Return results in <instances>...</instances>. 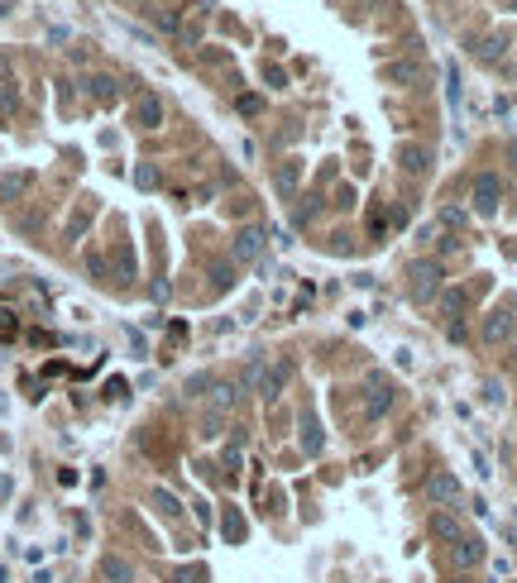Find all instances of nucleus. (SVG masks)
Listing matches in <instances>:
<instances>
[{
  "label": "nucleus",
  "instance_id": "obj_1",
  "mask_svg": "<svg viewBox=\"0 0 517 583\" xmlns=\"http://www.w3.org/2000/svg\"><path fill=\"white\" fill-rule=\"evenodd\" d=\"M441 278H445V268L436 258H412L407 263V296L412 301H431L441 292Z\"/></svg>",
  "mask_w": 517,
  "mask_h": 583
},
{
  "label": "nucleus",
  "instance_id": "obj_2",
  "mask_svg": "<svg viewBox=\"0 0 517 583\" xmlns=\"http://www.w3.org/2000/svg\"><path fill=\"white\" fill-rule=\"evenodd\" d=\"M283 378H288V369H283V364H278V369H268L263 359H254V364L245 369V382L254 387L263 402H278V397H283Z\"/></svg>",
  "mask_w": 517,
  "mask_h": 583
},
{
  "label": "nucleus",
  "instance_id": "obj_3",
  "mask_svg": "<svg viewBox=\"0 0 517 583\" xmlns=\"http://www.w3.org/2000/svg\"><path fill=\"white\" fill-rule=\"evenodd\" d=\"M450 564L465 574V569H479L484 564V541L479 536H460V541L450 545Z\"/></svg>",
  "mask_w": 517,
  "mask_h": 583
},
{
  "label": "nucleus",
  "instance_id": "obj_4",
  "mask_svg": "<svg viewBox=\"0 0 517 583\" xmlns=\"http://www.w3.org/2000/svg\"><path fill=\"white\" fill-rule=\"evenodd\" d=\"M134 125L139 129H158L163 125V101H158L154 91H139V96H134Z\"/></svg>",
  "mask_w": 517,
  "mask_h": 583
},
{
  "label": "nucleus",
  "instance_id": "obj_5",
  "mask_svg": "<svg viewBox=\"0 0 517 583\" xmlns=\"http://www.w3.org/2000/svg\"><path fill=\"white\" fill-rule=\"evenodd\" d=\"M498 196H503V182H498L493 172H484V177L474 182V210H479V215H493V210H498Z\"/></svg>",
  "mask_w": 517,
  "mask_h": 583
},
{
  "label": "nucleus",
  "instance_id": "obj_6",
  "mask_svg": "<svg viewBox=\"0 0 517 583\" xmlns=\"http://www.w3.org/2000/svg\"><path fill=\"white\" fill-rule=\"evenodd\" d=\"M86 91H91V101H101V105H115V101H120V82H115L110 72L86 77Z\"/></svg>",
  "mask_w": 517,
  "mask_h": 583
},
{
  "label": "nucleus",
  "instance_id": "obj_7",
  "mask_svg": "<svg viewBox=\"0 0 517 583\" xmlns=\"http://www.w3.org/2000/svg\"><path fill=\"white\" fill-rule=\"evenodd\" d=\"M29 187H34V172H0V201H5V206L19 201Z\"/></svg>",
  "mask_w": 517,
  "mask_h": 583
},
{
  "label": "nucleus",
  "instance_id": "obj_8",
  "mask_svg": "<svg viewBox=\"0 0 517 583\" xmlns=\"http://www.w3.org/2000/svg\"><path fill=\"white\" fill-rule=\"evenodd\" d=\"M369 392H374V397L364 402V412H369V421H379L388 407H393V387H388V378H369Z\"/></svg>",
  "mask_w": 517,
  "mask_h": 583
},
{
  "label": "nucleus",
  "instance_id": "obj_9",
  "mask_svg": "<svg viewBox=\"0 0 517 583\" xmlns=\"http://www.w3.org/2000/svg\"><path fill=\"white\" fill-rule=\"evenodd\" d=\"M427 498L431 502H455L460 498V478H455V473H431L427 478Z\"/></svg>",
  "mask_w": 517,
  "mask_h": 583
},
{
  "label": "nucleus",
  "instance_id": "obj_10",
  "mask_svg": "<svg viewBox=\"0 0 517 583\" xmlns=\"http://www.w3.org/2000/svg\"><path fill=\"white\" fill-rule=\"evenodd\" d=\"M258 253H263V230H240V235H235V258H240V263H254Z\"/></svg>",
  "mask_w": 517,
  "mask_h": 583
},
{
  "label": "nucleus",
  "instance_id": "obj_11",
  "mask_svg": "<svg viewBox=\"0 0 517 583\" xmlns=\"http://www.w3.org/2000/svg\"><path fill=\"white\" fill-rule=\"evenodd\" d=\"M513 335V311H493L489 321H484V344H498V339H508Z\"/></svg>",
  "mask_w": 517,
  "mask_h": 583
},
{
  "label": "nucleus",
  "instance_id": "obj_12",
  "mask_svg": "<svg viewBox=\"0 0 517 583\" xmlns=\"http://www.w3.org/2000/svg\"><path fill=\"white\" fill-rule=\"evenodd\" d=\"M91 215H96V201H91V196H82V201H77V210H72V220H67V230H63V235H67V239H82V230H86V225H91Z\"/></svg>",
  "mask_w": 517,
  "mask_h": 583
},
{
  "label": "nucleus",
  "instance_id": "obj_13",
  "mask_svg": "<svg viewBox=\"0 0 517 583\" xmlns=\"http://www.w3.org/2000/svg\"><path fill=\"white\" fill-rule=\"evenodd\" d=\"M101 579L106 583H134V569H129L120 555H106V559H101Z\"/></svg>",
  "mask_w": 517,
  "mask_h": 583
},
{
  "label": "nucleus",
  "instance_id": "obj_14",
  "mask_svg": "<svg viewBox=\"0 0 517 583\" xmlns=\"http://www.w3.org/2000/svg\"><path fill=\"white\" fill-rule=\"evenodd\" d=\"M431 536H441V541H460V536H465V531H460V516L436 512V516H431Z\"/></svg>",
  "mask_w": 517,
  "mask_h": 583
},
{
  "label": "nucleus",
  "instance_id": "obj_15",
  "mask_svg": "<svg viewBox=\"0 0 517 583\" xmlns=\"http://www.w3.org/2000/svg\"><path fill=\"white\" fill-rule=\"evenodd\" d=\"M465 306H470V292H465V287H450L445 296H441V311H445L450 321H460V316H465Z\"/></svg>",
  "mask_w": 517,
  "mask_h": 583
},
{
  "label": "nucleus",
  "instance_id": "obj_16",
  "mask_svg": "<svg viewBox=\"0 0 517 583\" xmlns=\"http://www.w3.org/2000/svg\"><path fill=\"white\" fill-rule=\"evenodd\" d=\"M302 450H306V455H321V425H316L311 412L302 416Z\"/></svg>",
  "mask_w": 517,
  "mask_h": 583
},
{
  "label": "nucleus",
  "instance_id": "obj_17",
  "mask_svg": "<svg viewBox=\"0 0 517 583\" xmlns=\"http://www.w3.org/2000/svg\"><path fill=\"white\" fill-rule=\"evenodd\" d=\"M19 110V91H15V77H5L0 82V120H10Z\"/></svg>",
  "mask_w": 517,
  "mask_h": 583
},
{
  "label": "nucleus",
  "instance_id": "obj_18",
  "mask_svg": "<svg viewBox=\"0 0 517 583\" xmlns=\"http://www.w3.org/2000/svg\"><path fill=\"white\" fill-rule=\"evenodd\" d=\"M235 402H240V387H230V382H215L211 387V407L215 412H230Z\"/></svg>",
  "mask_w": 517,
  "mask_h": 583
},
{
  "label": "nucleus",
  "instance_id": "obj_19",
  "mask_svg": "<svg viewBox=\"0 0 517 583\" xmlns=\"http://www.w3.org/2000/svg\"><path fill=\"white\" fill-rule=\"evenodd\" d=\"M397 158H402V172H412V177H417V172H427V149H417V144H412V149H402Z\"/></svg>",
  "mask_w": 517,
  "mask_h": 583
},
{
  "label": "nucleus",
  "instance_id": "obj_20",
  "mask_svg": "<svg viewBox=\"0 0 517 583\" xmlns=\"http://www.w3.org/2000/svg\"><path fill=\"white\" fill-rule=\"evenodd\" d=\"M503 48H508V39H503V34H493V39H479L474 53H479L484 62H498V58H503Z\"/></svg>",
  "mask_w": 517,
  "mask_h": 583
},
{
  "label": "nucleus",
  "instance_id": "obj_21",
  "mask_svg": "<svg viewBox=\"0 0 517 583\" xmlns=\"http://www.w3.org/2000/svg\"><path fill=\"white\" fill-rule=\"evenodd\" d=\"M211 287L215 292H230V287H235V268H230V263H215V268H211Z\"/></svg>",
  "mask_w": 517,
  "mask_h": 583
},
{
  "label": "nucleus",
  "instance_id": "obj_22",
  "mask_svg": "<svg viewBox=\"0 0 517 583\" xmlns=\"http://www.w3.org/2000/svg\"><path fill=\"white\" fill-rule=\"evenodd\" d=\"M154 507H158V512H163V516H177V512H182V502L172 498L168 488H154Z\"/></svg>",
  "mask_w": 517,
  "mask_h": 583
},
{
  "label": "nucleus",
  "instance_id": "obj_23",
  "mask_svg": "<svg viewBox=\"0 0 517 583\" xmlns=\"http://www.w3.org/2000/svg\"><path fill=\"white\" fill-rule=\"evenodd\" d=\"M484 402H489V407H503V382H498V378L484 382Z\"/></svg>",
  "mask_w": 517,
  "mask_h": 583
},
{
  "label": "nucleus",
  "instance_id": "obj_24",
  "mask_svg": "<svg viewBox=\"0 0 517 583\" xmlns=\"http://www.w3.org/2000/svg\"><path fill=\"white\" fill-rule=\"evenodd\" d=\"M134 182H139V187L149 192V187H158V172H154L149 163H139V167H134Z\"/></svg>",
  "mask_w": 517,
  "mask_h": 583
},
{
  "label": "nucleus",
  "instance_id": "obj_25",
  "mask_svg": "<svg viewBox=\"0 0 517 583\" xmlns=\"http://www.w3.org/2000/svg\"><path fill=\"white\" fill-rule=\"evenodd\" d=\"M225 536H230V541H240V536H245V521H240V516H235V512H230V516H225Z\"/></svg>",
  "mask_w": 517,
  "mask_h": 583
},
{
  "label": "nucleus",
  "instance_id": "obj_26",
  "mask_svg": "<svg viewBox=\"0 0 517 583\" xmlns=\"http://www.w3.org/2000/svg\"><path fill=\"white\" fill-rule=\"evenodd\" d=\"M154 24H158V29H177V15H168V10H154Z\"/></svg>",
  "mask_w": 517,
  "mask_h": 583
},
{
  "label": "nucleus",
  "instance_id": "obj_27",
  "mask_svg": "<svg viewBox=\"0 0 517 583\" xmlns=\"http://www.w3.org/2000/svg\"><path fill=\"white\" fill-rule=\"evenodd\" d=\"M19 330V326H15V311H0V335H5V339H10V335Z\"/></svg>",
  "mask_w": 517,
  "mask_h": 583
},
{
  "label": "nucleus",
  "instance_id": "obj_28",
  "mask_svg": "<svg viewBox=\"0 0 517 583\" xmlns=\"http://www.w3.org/2000/svg\"><path fill=\"white\" fill-rule=\"evenodd\" d=\"M293 182H297V167H283V172H278V187L293 192Z\"/></svg>",
  "mask_w": 517,
  "mask_h": 583
},
{
  "label": "nucleus",
  "instance_id": "obj_29",
  "mask_svg": "<svg viewBox=\"0 0 517 583\" xmlns=\"http://www.w3.org/2000/svg\"><path fill=\"white\" fill-rule=\"evenodd\" d=\"M503 5H508V10H517V0H503Z\"/></svg>",
  "mask_w": 517,
  "mask_h": 583
},
{
  "label": "nucleus",
  "instance_id": "obj_30",
  "mask_svg": "<svg viewBox=\"0 0 517 583\" xmlns=\"http://www.w3.org/2000/svg\"><path fill=\"white\" fill-rule=\"evenodd\" d=\"M513 354H517V344H513Z\"/></svg>",
  "mask_w": 517,
  "mask_h": 583
}]
</instances>
